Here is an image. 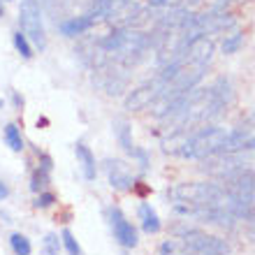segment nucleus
<instances>
[{
  "label": "nucleus",
  "mask_w": 255,
  "mask_h": 255,
  "mask_svg": "<svg viewBox=\"0 0 255 255\" xmlns=\"http://www.w3.org/2000/svg\"><path fill=\"white\" fill-rule=\"evenodd\" d=\"M114 12H116L114 0H93V2H91V12H88V16H93V21H102V19H109Z\"/></svg>",
  "instance_id": "nucleus-13"
},
{
  "label": "nucleus",
  "mask_w": 255,
  "mask_h": 255,
  "mask_svg": "<svg viewBox=\"0 0 255 255\" xmlns=\"http://www.w3.org/2000/svg\"><path fill=\"white\" fill-rule=\"evenodd\" d=\"M49 181H51V172H44V169H35L33 176H30V190L33 193H42V190H47Z\"/></svg>",
  "instance_id": "nucleus-18"
},
{
  "label": "nucleus",
  "mask_w": 255,
  "mask_h": 255,
  "mask_svg": "<svg viewBox=\"0 0 255 255\" xmlns=\"http://www.w3.org/2000/svg\"><path fill=\"white\" fill-rule=\"evenodd\" d=\"M242 44H244V33H242V30H235V33H230V35H225V37H223L221 51L225 56L237 54V51L242 49Z\"/></svg>",
  "instance_id": "nucleus-16"
},
{
  "label": "nucleus",
  "mask_w": 255,
  "mask_h": 255,
  "mask_svg": "<svg viewBox=\"0 0 255 255\" xmlns=\"http://www.w3.org/2000/svg\"><path fill=\"white\" fill-rule=\"evenodd\" d=\"M249 237H251V239H253V242H255V214L249 218Z\"/></svg>",
  "instance_id": "nucleus-25"
},
{
  "label": "nucleus",
  "mask_w": 255,
  "mask_h": 255,
  "mask_svg": "<svg viewBox=\"0 0 255 255\" xmlns=\"http://www.w3.org/2000/svg\"><path fill=\"white\" fill-rule=\"evenodd\" d=\"M109 223H112V230H114V239L121 244L123 249H134L139 237H137V230L130 221H128L123 211L119 207H112L109 209Z\"/></svg>",
  "instance_id": "nucleus-7"
},
{
  "label": "nucleus",
  "mask_w": 255,
  "mask_h": 255,
  "mask_svg": "<svg viewBox=\"0 0 255 255\" xmlns=\"http://www.w3.org/2000/svg\"><path fill=\"white\" fill-rule=\"evenodd\" d=\"M114 134H116V139H119V144L126 148L128 153H132L134 144H132V137H130V126L126 121H121V119L114 121Z\"/></svg>",
  "instance_id": "nucleus-15"
},
{
  "label": "nucleus",
  "mask_w": 255,
  "mask_h": 255,
  "mask_svg": "<svg viewBox=\"0 0 255 255\" xmlns=\"http://www.w3.org/2000/svg\"><path fill=\"white\" fill-rule=\"evenodd\" d=\"M19 26L21 33L28 37V42H33L37 49L47 47V33H44V23H42V7L37 0H21Z\"/></svg>",
  "instance_id": "nucleus-4"
},
{
  "label": "nucleus",
  "mask_w": 255,
  "mask_h": 255,
  "mask_svg": "<svg viewBox=\"0 0 255 255\" xmlns=\"http://www.w3.org/2000/svg\"><path fill=\"white\" fill-rule=\"evenodd\" d=\"M151 7H174L176 0H148Z\"/></svg>",
  "instance_id": "nucleus-24"
},
{
  "label": "nucleus",
  "mask_w": 255,
  "mask_h": 255,
  "mask_svg": "<svg viewBox=\"0 0 255 255\" xmlns=\"http://www.w3.org/2000/svg\"><path fill=\"white\" fill-rule=\"evenodd\" d=\"M216 44L211 37L207 35H200V37H193V40L186 42V49H183V61L190 63V65H200L207 67L214 58Z\"/></svg>",
  "instance_id": "nucleus-6"
},
{
  "label": "nucleus",
  "mask_w": 255,
  "mask_h": 255,
  "mask_svg": "<svg viewBox=\"0 0 255 255\" xmlns=\"http://www.w3.org/2000/svg\"><path fill=\"white\" fill-rule=\"evenodd\" d=\"M167 197L172 204H193V207H216V209H225L232 200L225 186L221 183H211V181H183L176 183L167 190Z\"/></svg>",
  "instance_id": "nucleus-1"
},
{
  "label": "nucleus",
  "mask_w": 255,
  "mask_h": 255,
  "mask_svg": "<svg viewBox=\"0 0 255 255\" xmlns=\"http://www.w3.org/2000/svg\"><path fill=\"white\" fill-rule=\"evenodd\" d=\"M209 91H211V95L221 102L223 107L232 105V100H235V88H232V81H230L228 77H218V79L214 81V86L209 88Z\"/></svg>",
  "instance_id": "nucleus-11"
},
{
  "label": "nucleus",
  "mask_w": 255,
  "mask_h": 255,
  "mask_svg": "<svg viewBox=\"0 0 255 255\" xmlns=\"http://www.w3.org/2000/svg\"><path fill=\"white\" fill-rule=\"evenodd\" d=\"M5 141H7V146L12 148L14 153H21L23 151V137H21V130H19V126L16 123H9V126H5Z\"/></svg>",
  "instance_id": "nucleus-14"
},
{
  "label": "nucleus",
  "mask_w": 255,
  "mask_h": 255,
  "mask_svg": "<svg viewBox=\"0 0 255 255\" xmlns=\"http://www.w3.org/2000/svg\"><path fill=\"white\" fill-rule=\"evenodd\" d=\"M74 153H77V160H79V165H81L84 179H86V181H93L95 174H98V169H95V155L91 153V148H88L84 141H77Z\"/></svg>",
  "instance_id": "nucleus-10"
},
{
  "label": "nucleus",
  "mask_w": 255,
  "mask_h": 255,
  "mask_svg": "<svg viewBox=\"0 0 255 255\" xmlns=\"http://www.w3.org/2000/svg\"><path fill=\"white\" fill-rule=\"evenodd\" d=\"M105 167H107V179H109V183H112V188H116V190H132L134 188L132 176L126 172L121 160H107Z\"/></svg>",
  "instance_id": "nucleus-8"
},
{
  "label": "nucleus",
  "mask_w": 255,
  "mask_h": 255,
  "mask_svg": "<svg viewBox=\"0 0 255 255\" xmlns=\"http://www.w3.org/2000/svg\"><path fill=\"white\" fill-rule=\"evenodd\" d=\"M176 237L181 239V246L193 253H211V255H232V249L225 239L209 235L197 228H176Z\"/></svg>",
  "instance_id": "nucleus-3"
},
{
  "label": "nucleus",
  "mask_w": 255,
  "mask_h": 255,
  "mask_svg": "<svg viewBox=\"0 0 255 255\" xmlns=\"http://www.w3.org/2000/svg\"><path fill=\"white\" fill-rule=\"evenodd\" d=\"M165 91V81L158 77V79L148 81V84H144V86H137L134 91H130V95L126 98V109L128 112H141V109L151 107L158 98H160V93Z\"/></svg>",
  "instance_id": "nucleus-5"
},
{
  "label": "nucleus",
  "mask_w": 255,
  "mask_h": 255,
  "mask_svg": "<svg viewBox=\"0 0 255 255\" xmlns=\"http://www.w3.org/2000/svg\"><path fill=\"white\" fill-rule=\"evenodd\" d=\"M249 126L255 128V109H253V114H251V119H249Z\"/></svg>",
  "instance_id": "nucleus-28"
},
{
  "label": "nucleus",
  "mask_w": 255,
  "mask_h": 255,
  "mask_svg": "<svg viewBox=\"0 0 255 255\" xmlns=\"http://www.w3.org/2000/svg\"><path fill=\"white\" fill-rule=\"evenodd\" d=\"M9 246H12L14 255H30V251H33L30 239H28L26 235H21V232H14V235L9 237Z\"/></svg>",
  "instance_id": "nucleus-17"
},
{
  "label": "nucleus",
  "mask_w": 255,
  "mask_h": 255,
  "mask_svg": "<svg viewBox=\"0 0 255 255\" xmlns=\"http://www.w3.org/2000/svg\"><path fill=\"white\" fill-rule=\"evenodd\" d=\"M95 21L93 16H88V14H81V16H72V19L63 21L61 26V33L65 35V37H77V35H84L86 30H91V26H93Z\"/></svg>",
  "instance_id": "nucleus-9"
},
{
  "label": "nucleus",
  "mask_w": 255,
  "mask_h": 255,
  "mask_svg": "<svg viewBox=\"0 0 255 255\" xmlns=\"http://www.w3.org/2000/svg\"><path fill=\"white\" fill-rule=\"evenodd\" d=\"M14 49L21 54V58H33V47H30V42H28V37L21 30H16L14 33Z\"/></svg>",
  "instance_id": "nucleus-19"
},
{
  "label": "nucleus",
  "mask_w": 255,
  "mask_h": 255,
  "mask_svg": "<svg viewBox=\"0 0 255 255\" xmlns=\"http://www.w3.org/2000/svg\"><path fill=\"white\" fill-rule=\"evenodd\" d=\"M169 255H186V253H169Z\"/></svg>",
  "instance_id": "nucleus-30"
},
{
  "label": "nucleus",
  "mask_w": 255,
  "mask_h": 255,
  "mask_svg": "<svg viewBox=\"0 0 255 255\" xmlns=\"http://www.w3.org/2000/svg\"><path fill=\"white\" fill-rule=\"evenodd\" d=\"M0 109H2V100H0Z\"/></svg>",
  "instance_id": "nucleus-31"
},
{
  "label": "nucleus",
  "mask_w": 255,
  "mask_h": 255,
  "mask_svg": "<svg viewBox=\"0 0 255 255\" xmlns=\"http://www.w3.org/2000/svg\"><path fill=\"white\" fill-rule=\"evenodd\" d=\"M56 204V195L49 193V190H42V193H37V200L33 202L35 209H49Z\"/></svg>",
  "instance_id": "nucleus-21"
},
{
  "label": "nucleus",
  "mask_w": 255,
  "mask_h": 255,
  "mask_svg": "<svg viewBox=\"0 0 255 255\" xmlns=\"http://www.w3.org/2000/svg\"><path fill=\"white\" fill-rule=\"evenodd\" d=\"M7 195H9V188H7V183H2V181H0V202L5 200Z\"/></svg>",
  "instance_id": "nucleus-27"
},
{
  "label": "nucleus",
  "mask_w": 255,
  "mask_h": 255,
  "mask_svg": "<svg viewBox=\"0 0 255 255\" xmlns=\"http://www.w3.org/2000/svg\"><path fill=\"white\" fill-rule=\"evenodd\" d=\"M61 242H63V246L67 249V253L70 255H84L81 253V246L77 244V239H74V235L70 232V230H63L61 232Z\"/></svg>",
  "instance_id": "nucleus-20"
},
{
  "label": "nucleus",
  "mask_w": 255,
  "mask_h": 255,
  "mask_svg": "<svg viewBox=\"0 0 255 255\" xmlns=\"http://www.w3.org/2000/svg\"><path fill=\"white\" fill-rule=\"evenodd\" d=\"M0 16H2V0H0Z\"/></svg>",
  "instance_id": "nucleus-29"
},
{
  "label": "nucleus",
  "mask_w": 255,
  "mask_h": 255,
  "mask_svg": "<svg viewBox=\"0 0 255 255\" xmlns=\"http://www.w3.org/2000/svg\"><path fill=\"white\" fill-rule=\"evenodd\" d=\"M228 132L230 130L218 126L200 128V130H195L188 137V141L181 146L179 155L188 158V160H207L211 155H218L223 151L225 139H228Z\"/></svg>",
  "instance_id": "nucleus-2"
},
{
  "label": "nucleus",
  "mask_w": 255,
  "mask_h": 255,
  "mask_svg": "<svg viewBox=\"0 0 255 255\" xmlns=\"http://www.w3.org/2000/svg\"><path fill=\"white\" fill-rule=\"evenodd\" d=\"M40 169H44V172H51V169H54V160H51L49 153H40Z\"/></svg>",
  "instance_id": "nucleus-23"
},
{
  "label": "nucleus",
  "mask_w": 255,
  "mask_h": 255,
  "mask_svg": "<svg viewBox=\"0 0 255 255\" xmlns=\"http://www.w3.org/2000/svg\"><path fill=\"white\" fill-rule=\"evenodd\" d=\"M139 221H141V230L146 232V235H155V232H160L162 223L160 218H158V214H155L153 209H151V204H139Z\"/></svg>",
  "instance_id": "nucleus-12"
},
{
  "label": "nucleus",
  "mask_w": 255,
  "mask_h": 255,
  "mask_svg": "<svg viewBox=\"0 0 255 255\" xmlns=\"http://www.w3.org/2000/svg\"><path fill=\"white\" fill-rule=\"evenodd\" d=\"M12 102H14V107H16V109L23 107V98H21L19 93H12Z\"/></svg>",
  "instance_id": "nucleus-26"
},
{
  "label": "nucleus",
  "mask_w": 255,
  "mask_h": 255,
  "mask_svg": "<svg viewBox=\"0 0 255 255\" xmlns=\"http://www.w3.org/2000/svg\"><path fill=\"white\" fill-rule=\"evenodd\" d=\"M44 255H61V242L56 235H47L44 237Z\"/></svg>",
  "instance_id": "nucleus-22"
}]
</instances>
